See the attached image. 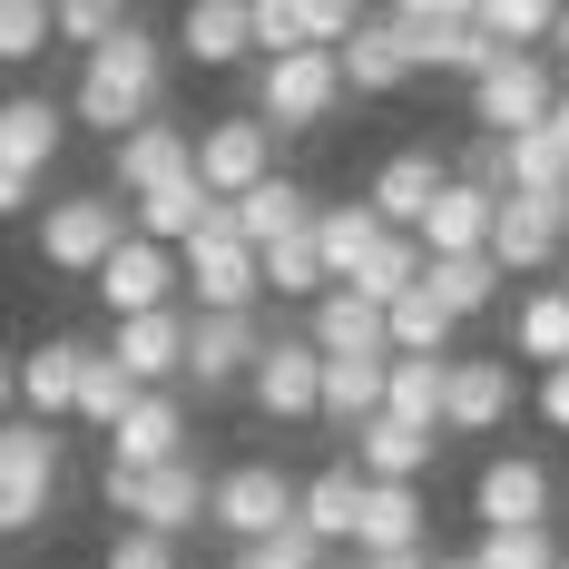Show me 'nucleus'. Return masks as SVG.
I'll return each mask as SVG.
<instances>
[{
    "instance_id": "6e6552de",
    "label": "nucleus",
    "mask_w": 569,
    "mask_h": 569,
    "mask_svg": "<svg viewBox=\"0 0 569 569\" xmlns=\"http://www.w3.org/2000/svg\"><path fill=\"white\" fill-rule=\"evenodd\" d=\"M511 422H520V363H501V353H452L442 363V432L501 442Z\"/></svg>"
},
{
    "instance_id": "b1692460",
    "label": "nucleus",
    "mask_w": 569,
    "mask_h": 569,
    "mask_svg": "<svg viewBox=\"0 0 569 569\" xmlns=\"http://www.w3.org/2000/svg\"><path fill=\"white\" fill-rule=\"evenodd\" d=\"M335 69H343V99H393V89H412V50H402V30L383 10H363V20L343 30Z\"/></svg>"
},
{
    "instance_id": "c756f323",
    "label": "nucleus",
    "mask_w": 569,
    "mask_h": 569,
    "mask_svg": "<svg viewBox=\"0 0 569 569\" xmlns=\"http://www.w3.org/2000/svg\"><path fill=\"white\" fill-rule=\"evenodd\" d=\"M412 246H422V256H481V246H491V197L461 187V177H442V197L422 207Z\"/></svg>"
},
{
    "instance_id": "4c0bfd02",
    "label": "nucleus",
    "mask_w": 569,
    "mask_h": 569,
    "mask_svg": "<svg viewBox=\"0 0 569 569\" xmlns=\"http://www.w3.org/2000/svg\"><path fill=\"white\" fill-rule=\"evenodd\" d=\"M412 284H422V246H412V236H383V246H373V256L343 276V295H363V305L383 315V305H402Z\"/></svg>"
},
{
    "instance_id": "393cba45",
    "label": "nucleus",
    "mask_w": 569,
    "mask_h": 569,
    "mask_svg": "<svg viewBox=\"0 0 569 569\" xmlns=\"http://www.w3.org/2000/svg\"><path fill=\"white\" fill-rule=\"evenodd\" d=\"M217 217H227V207L197 187V168L168 177V187H148V197H128V236H138V246H168V256H177V246H197Z\"/></svg>"
},
{
    "instance_id": "4d7b16f0",
    "label": "nucleus",
    "mask_w": 569,
    "mask_h": 569,
    "mask_svg": "<svg viewBox=\"0 0 569 569\" xmlns=\"http://www.w3.org/2000/svg\"><path fill=\"white\" fill-rule=\"evenodd\" d=\"M432 569H471V550H461V560H442V550H432Z\"/></svg>"
},
{
    "instance_id": "aec40b11",
    "label": "nucleus",
    "mask_w": 569,
    "mask_h": 569,
    "mask_svg": "<svg viewBox=\"0 0 569 569\" xmlns=\"http://www.w3.org/2000/svg\"><path fill=\"white\" fill-rule=\"evenodd\" d=\"M315 207H325V197H315L305 177H284V168H276L266 187L227 197V236L246 246V256H266V246H284V236H305V227H315Z\"/></svg>"
},
{
    "instance_id": "de8ad7c7",
    "label": "nucleus",
    "mask_w": 569,
    "mask_h": 569,
    "mask_svg": "<svg viewBox=\"0 0 569 569\" xmlns=\"http://www.w3.org/2000/svg\"><path fill=\"white\" fill-rule=\"evenodd\" d=\"M295 10H305V50H343V30L363 20L353 0H295Z\"/></svg>"
},
{
    "instance_id": "2f4dec72",
    "label": "nucleus",
    "mask_w": 569,
    "mask_h": 569,
    "mask_svg": "<svg viewBox=\"0 0 569 569\" xmlns=\"http://www.w3.org/2000/svg\"><path fill=\"white\" fill-rule=\"evenodd\" d=\"M305 246H315V266H325V284H343L373 246H383V227H373V207L363 197H343V207H315V227H305Z\"/></svg>"
},
{
    "instance_id": "a18cd8bd",
    "label": "nucleus",
    "mask_w": 569,
    "mask_h": 569,
    "mask_svg": "<svg viewBox=\"0 0 569 569\" xmlns=\"http://www.w3.org/2000/svg\"><path fill=\"white\" fill-rule=\"evenodd\" d=\"M246 30H256V59L305 50V10H295V0H246Z\"/></svg>"
},
{
    "instance_id": "603ef678",
    "label": "nucleus",
    "mask_w": 569,
    "mask_h": 569,
    "mask_svg": "<svg viewBox=\"0 0 569 569\" xmlns=\"http://www.w3.org/2000/svg\"><path fill=\"white\" fill-rule=\"evenodd\" d=\"M353 569H432V550H373V560H353Z\"/></svg>"
},
{
    "instance_id": "ddd939ff",
    "label": "nucleus",
    "mask_w": 569,
    "mask_h": 569,
    "mask_svg": "<svg viewBox=\"0 0 569 569\" xmlns=\"http://www.w3.org/2000/svg\"><path fill=\"white\" fill-rule=\"evenodd\" d=\"M256 353H266V315H187V363H177V383H187V393H246Z\"/></svg>"
},
{
    "instance_id": "39448f33",
    "label": "nucleus",
    "mask_w": 569,
    "mask_h": 569,
    "mask_svg": "<svg viewBox=\"0 0 569 569\" xmlns=\"http://www.w3.org/2000/svg\"><path fill=\"white\" fill-rule=\"evenodd\" d=\"M118 246H128V207L109 187H69V197L40 207V266L50 276H99Z\"/></svg>"
},
{
    "instance_id": "6ab92c4d",
    "label": "nucleus",
    "mask_w": 569,
    "mask_h": 569,
    "mask_svg": "<svg viewBox=\"0 0 569 569\" xmlns=\"http://www.w3.org/2000/svg\"><path fill=\"white\" fill-rule=\"evenodd\" d=\"M315 383H325L315 343H305V335H266L256 373H246V402H256L266 422H315Z\"/></svg>"
},
{
    "instance_id": "7ed1b4c3",
    "label": "nucleus",
    "mask_w": 569,
    "mask_h": 569,
    "mask_svg": "<svg viewBox=\"0 0 569 569\" xmlns=\"http://www.w3.org/2000/svg\"><path fill=\"white\" fill-rule=\"evenodd\" d=\"M59 471H69V442L50 422H0V540H30L59 501Z\"/></svg>"
},
{
    "instance_id": "7c9ffc66",
    "label": "nucleus",
    "mask_w": 569,
    "mask_h": 569,
    "mask_svg": "<svg viewBox=\"0 0 569 569\" xmlns=\"http://www.w3.org/2000/svg\"><path fill=\"white\" fill-rule=\"evenodd\" d=\"M353 511H363L353 461H325V471H305V481H295V530H315L325 550H335V540H353Z\"/></svg>"
},
{
    "instance_id": "e433bc0d",
    "label": "nucleus",
    "mask_w": 569,
    "mask_h": 569,
    "mask_svg": "<svg viewBox=\"0 0 569 569\" xmlns=\"http://www.w3.org/2000/svg\"><path fill=\"white\" fill-rule=\"evenodd\" d=\"M452 335H461V325L422 295V284H412L402 305H383V353H422V363H442V353H452Z\"/></svg>"
},
{
    "instance_id": "79ce46f5",
    "label": "nucleus",
    "mask_w": 569,
    "mask_h": 569,
    "mask_svg": "<svg viewBox=\"0 0 569 569\" xmlns=\"http://www.w3.org/2000/svg\"><path fill=\"white\" fill-rule=\"evenodd\" d=\"M128 20H138V10H118V0H59V10H50V40H69V50L89 59V50H109Z\"/></svg>"
},
{
    "instance_id": "dca6fc26",
    "label": "nucleus",
    "mask_w": 569,
    "mask_h": 569,
    "mask_svg": "<svg viewBox=\"0 0 569 569\" xmlns=\"http://www.w3.org/2000/svg\"><path fill=\"white\" fill-rule=\"evenodd\" d=\"M10 373H20V422H69V402H79V373H89V335H40L30 353H10Z\"/></svg>"
},
{
    "instance_id": "4468645a",
    "label": "nucleus",
    "mask_w": 569,
    "mask_h": 569,
    "mask_svg": "<svg viewBox=\"0 0 569 569\" xmlns=\"http://www.w3.org/2000/svg\"><path fill=\"white\" fill-rule=\"evenodd\" d=\"M128 530H148V540H187V530H207V461L177 452L158 471H138V491H128Z\"/></svg>"
},
{
    "instance_id": "c85d7f7f",
    "label": "nucleus",
    "mask_w": 569,
    "mask_h": 569,
    "mask_svg": "<svg viewBox=\"0 0 569 569\" xmlns=\"http://www.w3.org/2000/svg\"><path fill=\"white\" fill-rule=\"evenodd\" d=\"M187 69H246L256 59V30H246V0H187V20H177V50Z\"/></svg>"
},
{
    "instance_id": "c9c22d12",
    "label": "nucleus",
    "mask_w": 569,
    "mask_h": 569,
    "mask_svg": "<svg viewBox=\"0 0 569 569\" xmlns=\"http://www.w3.org/2000/svg\"><path fill=\"white\" fill-rule=\"evenodd\" d=\"M373 412H383V353H363V363H325V383H315V422L353 432V422H373Z\"/></svg>"
},
{
    "instance_id": "ea45409f",
    "label": "nucleus",
    "mask_w": 569,
    "mask_h": 569,
    "mask_svg": "<svg viewBox=\"0 0 569 569\" xmlns=\"http://www.w3.org/2000/svg\"><path fill=\"white\" fill-rule=\"evenodd\" d=\"M471 20H481L491 50H540L550 59V20H560V10H550V0H481Z\"/></svg>"
},
{
    "instance_id": "f8f14e48",
    "label": "nucleus",
    "mask_w": 569,
    "mask_h": 569,
    "mask_svg": "<svg viewBox=\"0 0 569 569\" xmlns=\"http://www.w3.org/2000/svg\"><path fill=\"white\" fill-rule=\"evenodd\" d=\"M187 168H197V187L227 207V197H246V187H266V177H276V138H266L246 109L197 118V148H187Z\"/></svg>"
},
{
    "instance_id": "a211bd4d",
    "label": "nucleus",
    "mask_w": 569,
    "mask_h": 569,
    "mask_svg": "<svg viewBox=\"0 0 569 569\" xmlns=\"http://www.w3.org/2000/svg\"><path fill=\"white\" fill-rule=\"evenodd\" d=\"M442 177H452V158H442V148H393V158L373 168V187H363L373 227H383V236H412V227H422V207L442 197Z\"/></svg>"
},
{
    "instance_id": "0eeeda50",
    "label": "nucleus",
    "mask_w": 569,
    "mask_h": 569,
    "mask_svg": "<svg viewBox=\"0 0 569 569\" xmlns=\"http://www.w3.org/2000/svg\"><path fill=\"white\" fill-rule=\"evenodd\" d=\"M560 109V69L540 50H501L481 79H471V138H520Z\"/></svg>"
},
{
    "instance_id": "5fc2aeb1",
    "label": "nucleus",
    "mask_w": 569,
    "mask_h": 569,
    "mask_svg": "<svg viewBox=\"0 0 569 569\" xmlns=\"http://www.w3.org/2000/svg\"><path fill=\"white\" fill-rule=\"evenodd\" d=\"M20 412V373H10V353H0V422Z\"/></svg>"
},
{
    "instance_id": "bf43d9fd",
    "label": "nucleus",
    "mask_w": 569,
    "mask_h": 569,
    "mask_svg": "<svg viewBox=\"0 0 569 569\" xmlns=\"http://www.w3.org/2000/svg\"><path fill=\"white\" fill-rule=\"evenodd\" d=\"M560 295H569V256H560Z\"/></svg>"
},
{
    "instance_id": "9b49d317",
    "label": "nucleus",
    "mask_w": 569,
    "mask_h": 569,
    "mask_svg": "<svg viewBox=\"0 0 569 569\" xmlns=\"http://www.w3.org/2000/svg\"><path fill=\"white\" fill-rule=\"evenodd\" d=\"M501 276H560L569 256V197H491V246Z\"/></svg>"
},
{
    "instance_id": "a19ab883",
    "label": "nucleus",
    "mask_w": 569,
    "mask_h": 569,
    "mask_svg": "<svg viewBox=\"0 0 569 569\" xmlns=\"http://www.w3.org/2000/svg\"><path fill=\"white\" fill-rule=\"evenodd\" d=\"M256 284H266L276 305H315V295H325V266H315V246H305V236H284V246L256 256Z\"/></svg>"
},
{
    "instance_id": "09e8293b",
    "label": "nucleus",
    "mask_w": 569,
    "mask_h": 569,
    "mask_svg": "<svg viewBox=\"0 0 569 569\" xmlns=\"http://www.w3.org/2000/svg\"><path fill=\"white\" fill-rule=\"evenodd\" d=\"M99 569H177V540H148V530H118L109 540V560Z\"/></svg>"
},
{
    "instance_id": "c03bdc74",
    "label": "nucleus",
    "mask_w": 569,
    "mask_h": 569,
    "mask_svg": "<svg viewBox=\"0 0 569 569\" xmlns=\"http://www.w3.org/2000/svg\"><path fill=\"white\" fill-rule=\"evenodd\" d=\"M50 50V0H0V69H30Z\"/></svg>"
},
{
    "instance_id": "412c9836",
    "label": "nucleus",
    "mask_w": 569,
    "mask_h": 569,
    "mask_svg": "<svg viewBox=\"0 0 569 569\" xmlns=\"http://www.w3.org/2000/svg\"><path fill=\"white\" fill-rule=\"evenodd\" d=\"M187 148H197V128H187V118H148V128H128V138L109 148V197L128 207V197H148V187L187 177Z\"/></svg>"
},
{
    "instance_id": "20e7f679",
    "label": "nucleus",
    "mask_w": 569,
    "mask_h": 569,
    "mask_svg": "<svg viewBox=\"0 0 569 569\" xmlns=\"http://www.w3.org/2000/svg\"><path fill=\"white\" fill-rule=\"evenodd\" d=\"M383 20L402 30V50H412V79H461V89H471V79L501 59L491 40H481V20H471L461 0H393Z\"/></svg>"
},
{
    "instance_id": "5701e85b",
    "label": "nucleus",
    "mask_w": 569,
    "mask_h": 569,
    "mask_svg": "<svg viewBox=\"0 0 569 569\" xmlns=\"http://www.w3.org/2000/svg\"><path fill=\"white\" fill-rule=\"evenodd\" d=\"M432 452H442V432H412V422H393V412H373V422H353V432H343L353 481H412V491H422Z\"/></svg>"
},
{
    "instance_id": "3c124183",
    "label": "nucleus",
    "mask_w": 569,
    "mask_h": 569,
    "mask_svg": "<svg viewBox=\"0 0 569 569\" xmlns=\"http://www.w3.org/2000/svg\"><path fill=\"white\" fill-rule=\"evenodd\" d=\"M10 217H40V187H30V177H10V168H0V227H10Z\"/></svg>"
},
{
    "instance_id": "49530a36",
    "label": "nucleus",
    "mask_w": 569,
    "mask_h": 569,
    "mask_svg": "<svg viewBox=\"0 0 569 569\" xmlns=\"http://www.w3.org/2000/svg\"><path fill=\"white\" fill-rule=\"evenodd\" d=\"M246 560H256V569H335V550H325L315 530H295V520H284V530H266Z\"/></svg>"
},
{
    "instance_id": "bb28decb",
    "label": "nucleus",
    "mask_w": 569,
    "mask_h": 569,
    "mask_svg": "<svg viewBox=\"0 0 569 569\" xmlns=\"http://www.w3.org/2000/svg\"><path fill=\"white\" fill-rule=\"evenodd\" d=\"M353 560H373V550H432V511H422V491L412 481H363V511H353V540H343Z\"/></svg>"
},
{
    "instance_id": "052dcab7",
    "label": "nucleus",
    "mask_w": 569,
    "mask_h": 569,
    "mask_svg": "<svg viewBox=\"0 0 569 569\" xmlns=\"http://www.w3.org/2000/svg\"><path fill=\"white\" fill-rule=\"evenodd\" d=\"M560 569H569V550H560Z\"/></svg>"
},
{
    "instance_id": "473e14b6",
    "label": "nucleus",
    "mask_w": 569,
    "mask_h": 569,
    "mask_svg": "<svg viewBox=\"0 0 569 569\" xmlns=\"http://www.w3.org/2000/svg\"><path fill=\"white\" fill-rule=\"evenodd\" d=\"M422 295H432L452 325H471V315L501 305V266H491V256H422Z\"/></svg>"
},
{
    "instance_id": "8fccbe9b",
    "label": "nucleus",
    "mask_w": 569,
    "mask_h": 569,
    "mask_svg": "<svg viewBox=\"0 0 569 569\" xmlns=\"http://www.w3.org/2000/svg\"><path fill=\"white\" fill-rule=\"evenodd\" d=\"M530 412H540L550 432H569V363H550V373H540V393H530Z\"/></svg>"
},
{
    "instance_id": "423d86ee",
    "label": "nucleus",
    "mask_w": 569,
    "mask_h": 569,
    "mask_svg": "<svg viewBox=\"0 0 569 569\" xmlns=\"http://www.w3.org/2000/svg\"><path fill=\"white\" fill-rule=\"evenodd\" d=\"M295 520V471L284 461H227V471H207V530H227L236 550H256L266 530Z\"/></svg>"
},
{
    "instance_id": "cd10ccee",
    "label": "nucleus",
    "mask_w": 569,
    "mask_h": 569,
    "mask_svg": "<svg viewBox=\"0 0 569 569\" xmlns=\"http://www.w3.org/2000/svg\"><path fill=\"white\" fill-rule=\"evenodd\" d=\"M295 335L315 343V363H363V353H383V315H373L363 295L325 284V295L305 305V325H295Z\"/></svg>"
},
{
    "instance_id": "6e6d98bb",
    "label": "nucleus",
    "mask_w": 569,
    "mask_h": 569,
    "mask_svg": "<svg viewBox=\"0 0 569 569\" xmlns=\"http://www.w3.org/2000/svg\"><path fill=\"white\" fill-rule=\"evenodd\" d=\"M540 128H550V148H560V158H569V99H560V109H550V118H540Z\"/></svg>"
},
{
    "instance_id": "72a5a7b5",
    "label": "nucleus",
    "mask_w": 569,
    "mask_h": 569,
    "mask_svg": "<svg viewBox=\"0 0 569 569\" xmlns=\"http://www.w3.org/2000/svg\"><path fill=\"white\" fill-rule=\"evenodd\" d=\"M511 363H569V295L560 284H530L520 295V315H511Z\"/></svg>"
},
{
    "instance_id": "f257e3e1",
    "label": "nucleus",
    "mask_w": 569,
    "mask_h": 569,
    "mask_svg": "<svg viewBox=\"0 0 569 569\" xmlns=\"http://www.w3.org/2000/svg\"><path fill=\"white\" fill-rule=\"evenodd\" d=\"M168 40H158V30H148V20H128V30H118L109 50H89L79 59V79H69V99H59V109H69V128H89V138H128V128H148V118H168Z\"/></svg>"
},
{
    "instance_id": "2eb2a0df",
    "label": "nucleus",
    "mask_w": 569,
    "mask_h": 569,
    "mask_svg": "<svg viewBox=\"0 0 569 569\" xmlns=\"http://www.w3.org/2000/svg\"><path fill=\"white\" fill-rule=\"evenodd\" d=\"M99 353H109L138 393H177V363H187V305H158V315L109 325V343H99Z\"/></svg>"
},
{
    "instance_id": "1a4fd4ad",
    "label": "nucleus",
    "mask_w": 569,
    "mask_h": 569,
    "mask_svg": "<svg viewBox=\"0 0 569 569\" xmlns=\"http://www.w3.org/2000/svg\"><path fill=\"white\" fill-rule=\"evenodd\" d=\"M177 305H187V315H256V305H266L256 256L227 236V217L197 236V246H177Z\"/></svg>"
},
{
    "instance_id": "a878e982",
    "label": "nucleus",
    "mask_w": 569,
    "mask_h": 569,
    "mask_svg": "<svg viewBox=\"0 0 569 569\" xmlns=\"http://www.w3.org/2000/svg\"><path fill=\"white\" fill-rule=\"evenodd\" d=\"M177 452H197V442H187V393H138L118 412V432H109L118 471H158V461H177Z\"/></svg>"
},
{
    "instance_id": "f3484780",
    "label": "nucleus",
    "mask_w": 569,
    "mask_h": 569,
    "mask_svg": "<svg viewBox=\"0 0 569 569\" xmlns=\"http://www.w3.org/2000/svg\"><path fill=\"white\" fill-rule=\"evenodd\" d=\"M59 148H69V109L40 99V89H0V168L40 187L59 168Z\"/></svg>"
},
{
    "instance_id": "4be33fe9",
    "label": "nucleus",
    "mask_w": 569,
    "mask_h": 569,
    "mask_svg": "<svg viewBox=\"0 0 569 569\" xmlns=\"http://www.w3.org/2000/svg\"><path fill=\"white\" fill-rule=\"evenodd\" d=\"M89 295L109 305V325H128V315H158V305H177V256H168V246H138V236H128L109 266L89 276Z\"/></svg>"
},
{
    "instance_id": "f704fd0d",
    "label": "nucleus",
    "mask_w": 569,
    "mask_h": 569,
    "mask_svg": "<svg viewBox=\"0 0 569 569\" xmlns=\"http://www.w3.org/2000/svg\"><path fill=\"white\" fill-rule=\"evenodd\" d=\"M452 363V353H442ZM442 363H422V353H383V412L412 422V432H442Z\"/></svg>"
},
{
    "instance_id": "58836bf2",
    "label": "nucleus",
    "mask_w": 569,
    "mask_h": 569,
    "mask_svg": "<svg viewBox=\"0 0 569 569\" xmlns=\"http://www.w3.org/2000/svg\"><path fill=\"white\" fill-rule=\"evenodd\" d=\"M128 402H138V383H128L109 353L89 343V373H79V402H69V422H79V432H118V412H128Z\"/></svg>"
},
{
    "instance_id": "f03ea898",
    "label": "nucleus",
    "mask_w": 569,
    "mask_h": 569,
    "mask_svg": "<svg viewBox=\"0 0 569 569\" xmlns=\"http://www.w3.org/2000/svg\"><path fill=\"white\" fill-rule=\"evenodd\" d=\"M343 109V69L335 50H284V59H246V118L266 138H315Z\"/></svg>"
},
{
    "instance_id": "13d9d810",
    "label": "nucleus",
    "mask_w": 569,
    "mask_h": 569,
    "mask_svg": "<svg viewBox=\"0 0 569 569\" xmlns=\"http://www.w3.org/2000/svg\"><path fill=\"white\" fill-rule=\"evenodd\" d=\"M227 569H256V560H246V550H227Z\"/></svg>"
},
{
    "instance_id": "37998d69",
    "label": "nucleus",
    "mask_w": 569,
    "mask_h": 569,
    "mask_svg": "<svg viewBox=\"0 0 569 569\" xmlns=\"http://www.w3.org/2000/svg\"><path fill=\"white\" fill-rule=\"evenodd\" d=\"M471 569H560V530H481Z\"/></svg>"
},
{
    "instance_id": "864d4df0",
    "label": "nucleus",
    "mask_w": 569,
    "mask_h": 569,
    "mask_svg": "<svg viewBox=\"0 0 569 569\" xmlns=\"http://www.w3.org/2000/svg\"><path fill=\"white\" fill-rule=\"evenodd\" d=\"M550 69H560V79H569V10H560V20H550Z\"/></svg>"
},
{
    "instance_id": "9d476101",
    "label": "nucleus",
    "mask_w": 569,
    "mask_h": 569,
    "mask_svg": "<svg viewBox=\"0 0 569 569\" xmlns=\"http://www.w3.org/2000/svg\"><path fill=\"white\" fill-rule=\"evenodd\" d=\"M550 511H560V471L540 452H491L471 471V520L481 530H550Z\"/></svg>"
}]
</instances>
